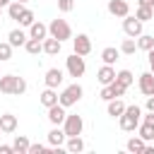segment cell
I'll return each mask as SVG.
<instances>
[{"instance_id":"obj_21","label":"cell","mask_w":154,"mask_h":154,"mask_svg":"<svg viewBox=\"0 0 154 154\" xmlns=\"http://www.w3.org/2000/svg\"><path fill=\"white\" fill-rule=\"evenodd\" d=\"M65 149H67L70 154H79V152L84 149V140H82L79 135H72V137H67V144H65Z\"/></svg>"},{"instance_id":"obj_4","label":"cell","mask_w":154,"mask_h":154,"mask_svg":"<svg viewBox=\"0 0 154 154\" xmlns=\"http://www.w3.org/2000/svg\"><path fill=\"white\" fill-rule=\"evenodd\" d=\"M82 94H84V89H82V84H67L63 91H60V103L67 108V106H75L79 99H82Z\"/></svg>"},{"instance_id":"obj_18","label":"cell","mask_w":154,"mask_h":154,"mask_svg":"<svg viewBox=\"0 0 154 154\" xmlns=\"http://www.w3.org/2000/svg\"><path fill=\"white\" fill-rule=\"evenodd\" d=\"M60 48H63V41H58V38H53V36H46V38H43V53L58 55Z\"/></svg>"},{"instance_id":"obj_32","label":"cell","mask_w":154,"mask_h":154,"mask_svg":"<svg viewBox=\"0 0 154 154\" xmlns=\"http://www.w3.org/2000/svg\"><path fill=\"white\" fill-rule=\"evenodd\" d=\"M17 22H19V26H31V24H34L36 19H34V12H31V10L26 7V10H24V12L19 14V19H17Z\"/></svg>"},{"instance_id":"obj_33","label":"cell","mask_w":154,"mask_h":154,"mask_svg":"<svg viewBox=\"0 0 154 154\" xmlns=\"http://www.w3.org/2000/svg\"><path fill=\"white\" fill-rule=\"evenodd\" d=\"M12 58V43L10 41H0V63Z\"/></svg>"},{"instance_id":"obj_38","label":"cell","mask_w":154,"mask_h":154,"mask_svg":"<svg viewBox=\"0 0 154 154\" xmlns=\"http://www.w3.org/2000/svg\"><path fill=\"white\" fill-rule=\"evenodd\" d=\"M147 60H149V70L154 72V48H152V51H147Z\"/></svg>"},{"instance_id":"obj_22","label":"cell","mask_w":154,"mask_h":154,"mask_svg":"<svg viewBox=\"0 0 154 154\" xmlns=\"http://www.w3.org/2000/svg\"><path fill=\"white\" fill-rule=\"evenodd\" d=\"M144 147H147V142L137 135V137H130L128 140V144H125V149L128 152H135V154H144Z\"/></svg>"},{"instance_id":"obj_23","label":"cell","mask_w":154,"mask_h":154,"mask_svg":"<svg viewBox=\"0 0 154 154\" xmlns=\"http://www.w3.org/2000/svg\"><path fill=\"white\" fill-rule=\"evenodd\" d=\"M24 10H26V5L19 2V0H12V2L7 5V14H10V19H14V22L19 19V14H22Z\"/></svg>"},{"instance_id":"obj_16","label":"cell","mask_w":154,"mask_h":154,"mask_svg":"<svg viewBox=\"0 0 154 154\" xmlns=\"http://www.w3.org/2000/svg\"><path fill=\"white\" fill-rule=\"evenodd\" d=\"M63 142H67V135H65V130H63L60 125H53V130L48 132V144H51V147H60Z\"/></svg>"},{"instance_id":"obj_19","label":"cell","mask_w":154,"mask_h":154,"mask_svg":"<svg viewBox=\"0 0 154 154\" xmlns=\"http://www.w3.org/2000/svg\"><path fill=\"white\" fill-rule=\"evenodd\" d=\"M29 36H31V38H38V41H43V38L48 36V26H46L43 22H34V24L29 26Z\"/></svg>"},{"instance_id":"obj_13","label":"cell","mask_w":154,"mask_h":154,"mask_svg":"<svg viewBox=\"0 0 154 154\" xmlns=\"http://www.w3.org/2000/svg\"><path fill=\"white\" fill-rule=\"evenodd\" d=\"M65 118H67V113H65V106H63V103H55V106L48 108V120H51V125H63Z\"/></svg>"},{"instance_id":"obj_17","label":"cell","mask_w":154,"mask_h":154,"mask_svg":"<svg viewBox=\"0 0 154 154\" xmlns=\"http://www.w3.org/2000/svg\"><path fill=\"white\" fill-rule=\"evenodd\" d=\"M106 113H108L111 118H120V116L125 113V103L120 101V96H118V99H111V101H108V106H106Z\"/></svg>"},{"instance_id":"obj_10","label":"cell","mask_w":154,"mask_h":154,"mask_svg":"<svg viewBox=\"0 0 154 154\" xmlns=\"http://www.w3.org/2000/svg\"><path fill=\"white\" fill-rule=\"evenodd\" d=\"M108 12L113 14V17H128L130 14V5H128V0H108Z\"/></svg>"},{"instance_id":"obj_43","label":"cell","mask_w":154,"mask_h":154,"mask_svg":"<svg viewBox=\"0 0 154 154\" xmlns=\"http://www.w3.org/2000/svg\"><path fill=\"white\" fill-rule=\"evenodd\" d=\"M19 2H24V5H26V2H29V0H19Z\"/></svg>"},{"instance_id":"obj_15","label":"cell","mask_w":154,"mask_h":154,"mask_svg":"<svg viewBox=\"0 0 154 154\" xmlns=\"http://www.w3.org/2000/svg\"><path fill=\"white\" fill-rule=\"evenodd\" d=\"M96 79L101 82V84H111V82H116V70H113V65H101L99 67V72H96Z\"/></svg>"},{"instance_id":"obj_6","label":"cell","mask_w":154,"mask_h":154,"mask_svg":"<svg viewBox=\"0 0 154 154\" xmlns=\"http://www.w3.org/2000/svg\"><path fill=\"white\" fill-rule=\"evenodd\" d=\"M63 130H65V135L67 137H72V135H82V130H84V120H82V116H67L65 118V123H63Z\"/></svg>"},{"instance_id":"obj_30","label":"cell","mask_w":154,"mask_h":154,"mask_svg":"<svg viewBox=\"0 0 154 154\" xmlns=\"http://www.w3.org/2000/svg\"><path fill=\"white\" fill-rule=\"evenodd\" d=\"M137 132H140V137H142L144 142L154 140V125H149V123H142V125H137Z\"/></svg>"},{"instance_id":"obj_11","label":"cell","mask_w":154,"mask_h":154,"mask_svg":"<svg viewBox=\"0 0 154 154\" xmlns=\"http://www.w3.org/2000/svg\"><path fill=\"white\" fill-rule=\"evenodd\" d=\"M63 79H65L63 70H58V67H51V70H46V77H43L46 87H53V89H58V87L63 84Z\"/></svg>"},{"instance_id":"obj_2","label":"cell","mask_w":154,"mask_h":154,"mask_svg":"<svg viewBox=\"0 0 154 154\" xmlns=\"http://www.w3.org/2000/svg\"><path fill=\"white\" fill-rule=\"evenodd\" d=\"M140 118H142V108H140V106H125V113L118 118L120 130H125V132H135L137 125H140Z\"/></svg>"},{"instance_id":"obj_27","label":"cell","mask_w":154,"mask_h":154,"mask_svg":"<svg viewBox=\"0 0 154 154\" xmlns=\"http://www.w3.org/2000/svg\"><path fill=\"white\" fill-rule=\"evenodd\" d=\"M135 17H137V19H142V22H149V19L154 17V7H152V5H137Z\"/></svg>"},{"instance_id":"obj_3","label":"cell","mask_w":154,"mask_h":154,"mask_svg":"<svg viewBox=\"0 0 154 154\" xmlns=\"http://www.w3.org/2000/svg\"><path fill=\"white\" fill-rule=\"evenodd\" d=\"M48 36H53L58 41H67V38H72V29L65 19H53L48 24Z\"/></svg>"},{"instance_id":"obj_36","label":"cell","mask_w":154,"mask_h":154,"mask_svg":"<svg viewBox=\"0 0 154 154\" xmlns=\"http://www.w3.org/2000/svg\"><path fill=\"white\" fill-rule=\"evenodd\" d=\"M111 87H113V94H116V99H118V96H123V94L128 91V87H123L120 82H111Z\"/></svg>"},{"instance_id":"obj_20","label":"cell","mask_w":154,"mask_h":154,"mask_svg":"<svg viewBox=\"0 0 154 154\" xmlns=\"http://www.w3.org/2000/svg\"><path fill=\"white\" fill-rule=\"evenodd\" d=\"M26 38H29V36H26L22 29H12V31L7 34V41L12 43V48H17V46H24V43H26Z\"/></svg>"},{"instance_id":"obj_41","label":"cell","mask_w":154,"mask_h":154,"mask_svg":"<svg viewBox=\"0 0 154 154\" xmlns=\"http://www.w3.org/2000/svg\"><path fill=\"white\" fill-rule=\"evenodd\" d=\"M137 5H152L154 7V0H137Z\"/></svg>"},{"instance_id":"obj_37","label":"cell","mask_w":154,"mask_h":154,"mask_svg":"<svg viewBox=\"0 0 154 154\" xmlns=\"http://www.w3.org/2000/svg\"><path fill=\"white\" fill-rule=\"evenodd\" d=\"M48 147L46 144H29V154H41V152H46Z\"/></svg>"},{"instance_id":"obj_26","label":"cell","mask_w":154,"mask_h":154,"mask_svg":"<svg viewBox=\"0 0 154 154\" xmlns=\"http://www.w3.org/2000/svg\"><path fill=\"white\" fill-rule=\"evenodd\" d=\"M29 144H31V142H29L24 135H17V137H14V142H12V149H14V152H19V154H29Z\"/></svg>"},{"instance_id":"obj_25","label":"cell","mask_w":154,"mask_h":154,"mask_svg":"<svg viewBox=\"0 0 154 154\" xmlns=\"http://www.w3.org/2000/svg\"><path fill=\"white\" fill-rule=\"evenodd\" d=\"M118 55H120V51H118V48H113V46H108V48H103V51H101V60H103L106 65H113V63L118 60Z\"/></svg>"},{"instance_id":"obj_29","label":"cell","mask_w":154,"mask_h":154,"mask_svg":"<svg viewBox=\"0 0 154 154\" xmlns=\"http://www.w3.org/2000/svg\"><path fill=\"white\" fill-rule=\"evenodd\" d=\"M135 51H137V41H135L132 36L123 38V43H120V53H125V55H132Z\"/></svg>"},{"instance_id":"obj_7","label":"cell","mask_w":154,"mask_h":154,"mask_svg":"<svg viewBox=\"0 0 154 154\" xmlns=\"http://www.w3.org/2000/svg\"><path fill=\"white\" fill-rule=\"evenodd\" d=\"M142 19H137V17H132V14H128V17H123V31H125V36H132V38H137L140 34H142Z\"/></svg>"},{"instance_id":"obj_35","label":"cell","mask_w":154,"mask_h":154,"mask_svg":"<svg viewBox=\"0 0 154 154\" xmlns=\"http://www.w3.org/2000/svg\"><path fill=\"white\" fill-rule=\"evenodd\" d=\"M72 7H75L72 0H58V10L60 12H72Z\"/></svg>"},{"instance_id":"obj_1","label":"cell","mask_w":154,"mask_h":154,"mask_svg":"<svg viewBox=\"0 0 154 154\" xmlns=\"http://www.w3.org/2000/svg\"><path fill=\"white\" fill-rule=\"evenodd\" d=\"M0 91L7 96H19L26 91V79L17 75H0Z\"/></svg>"},{"instance_id":"obj_34","label":"cell","mask_w":154,"mask_h":154,"mask_svg":"<svg viewBox=\"0 0 154 154\" xmlns=\"http://www.w3.org/2000/svg\"><path fill=\"white\" fill-rule=\"evenodd\" d=\"M101 99H103V101L116 99V94H113V87H111V84H103V89H101Z\"/></svg>"},{"instance_id":"obj_9","label":"cell","mask_w":154,"mask_h":154,"mask_svg":"<svg viewBox=\"0 0 154 154\" xmlns=\"http://www.w3.org/2000/svg\"><path fill=\"white\" fill-rule=\"evenodd\" d=\"M137 87H140V91H142L144 96H154V72H152V70H149V72H142Z\"/></svg>"},{"instance_id":"obj_5","label":"cell","mask_w":154,"mask_h":154,"mask_svg":"<svg viewBox=\"0 0 154 154\" xmlns=\"http://www.w3.org/2000/svg\"><path fill=\"white\" fill-rule=\"evenodd\" d=\"M65 67H67V75H70V77H82L84 70H87V65H84V55H79V53L72 51V55L65 58Z\"/></svg>"},{"instance_id":"obj_40","label":"cell","mask_w":154,"mask_h":154,"mask_svg":"<svg viewBox=\"0 0 154 154\" xmlns=\"http://www.w3.org/2000/svg\"><path fill=\"white\" fill-rule=\"evenodd\" d=\"M144 106H147V111H154V96H147V103Z\"/></svg>"},{"instance_id":"obj_44","label":"cell","mask_w":154,"mask_h":154,"mask_svg":"<svg viewBox=\"0 0 154 154\" xmlns=\"http://www.w3.org/2000/svg\"><path fill=\"white\" fill-rule=\"evenodd\" d=\"M0 14H2V7H0Z\"/></svg>"},{"instance_id":"obj_31","label":"cell","mask_w":154,"mask_h":154,"mask_svg":"<svg viewBox=\"0 0 154 154\" xmlns=\"http://www.w3.org/2000/svg\"><path fill=\"white\" fill-rule=\"evenodd\" d=\"M116 82H120L123 87H130V84L135 82V77H132L130 70H120V72H116Z\"/></svg>"},{"instance_id":"obj_8","label":"cell","mask_w":154,"mask_h":154,"mask_svg":"<svg viewBox=\"0 0 154 154\" xmlns=\"http://www.w3.org/2000/svg\"><path fill=\"white\" fill-rule=\"evenodd\" d=\"M72 51L79 53V55H89V53H91V38H89L87 34H77V36L72 38Z\"/></svg>"},{"instance_id":"obj_12","label":"cell","mask_w":154,"mask_h":154,"mask_svg":"<svg viewBox=\"0 0 154 154\" xmlns=\"http://www.w3.org/2000/svg\"><path fill=\"white\" fill-rule=\"evenodd\" d=\"M38 101L46 106V108H51V106H55V103H60V94L53 89V87H46L41 94H38Z\"/></svg>"},{"instance_id":"obj_28","label":"cell","mask_w":154,"mask_h":154,"mask_svg":"<svg viewBox=\"0 0 154 154\" xmlns=\"http://www.w3.org/2000/svg\"><path fill=\"white\" fill-rule=\"evenodd\" d=\"M137 48H142V51H152V48H154V36H149V34H140V36H137Z\"/></svg>"},{"instance_id":"obj_42","label":"cell","mask_w":154,"mask_h":154,"mask_svg":"<svg viewBox=\"0 0 154 154\" xmlns=\"http://www.w3.org/2000/svg\"><path fill=\"white\" fill-rule=\"evenodd\" d=\"M10 2H12V0H0V7H7Z\"/></svg>"},{"instance_id":"obj_39","label":"cell","mask_w":154,"mask_h":154,"mask_svg":"<svg viewBox=\"0 0 154 154\" xmlns=\"http://www.w3.org/2000/svg\"><path fill=\"white\" fill-rule=\"evenodd\" d=\"M12 144H0V154H12Z\"/></svg>"},{"instance_id":"obj_24","label":"cell","mask_w":154,"mask_h":154,"mask_svg":"<svg viewBox=\"0 0 154 154\" xmlns=\"http://www.w3.org/2000/svg\"><path fill=\"white\" fill-rule=\"evenodd\" d=\"M24 51L26 53H31V55H38L41 51H43V41H38V38H26V43H24Z\"/></svg>"},{"instance_id":"obj_14","label":"cell","mask_w":154,"mask_h":154,"mask_svg":"<svg viewBox=\"0 0 154 154\" xmlns=\"http://www.w3.org/2000/svg\"><path fill=\"white\" fill-rule=\"evenodd\" d=\"M17 125H19V120H17V116H12V113H2L0 116V132H14L17 130Z\"/></svg>"}]
</instances>
